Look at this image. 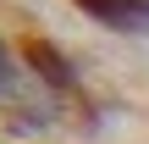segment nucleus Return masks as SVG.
<instances>
[{"instance_id":"2","label":"nucleus","mask_w":149,"mask_h":144,"mask_svg":"<svg viewBox=\"0 0 149 144\" xmlns=\"http://www.w3.org/2000/svg\"><path fill=\"white\" fill-rule=\"evenodd\" d=\"M11 72H17V67H11V50H6V39H0V94L11 89Z\"/></svg>"},{"instance_id":"1","label":"nucleus","mask_w":149,"mask_h":144,"mask_svg":"<svg viewBox=\"0 0 149 144\" xmlns=\"http://www.w3.org/2000/svg\"><path fill=\"white\" fill-rule=\"evenodd\" d=\"M66 6L83 11V17H94L100 28H122V33L149 28V0H66Z\"/></svg>"}]
</instances>
